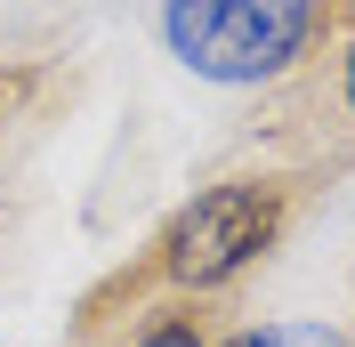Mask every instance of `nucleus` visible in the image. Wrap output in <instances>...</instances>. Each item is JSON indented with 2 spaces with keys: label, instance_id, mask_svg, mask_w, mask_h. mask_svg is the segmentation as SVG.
I'll return each instance as SVG.
<instances>
[{
  "label": "nucleus",
  "instance_id": "obj_5",
  "mask_svg": "<svg viewBox=\"0 0 355 347\" xmlns=\"http://www.w3.org/2000/svg\"><path fill=\"white\" fill-rule=\"evenodd\" d=\"M339 81H347V105H355V49H347V73H339Z\"/></svg>",
  "mask_w": 355,
  "mask_h": 347
},
{
  "label": "nucleus",
  "instance_id": "obj_2",
  "mask_svg": "<svg viewBox=\"0 0 355 347\" xmlns=\"http://www.w3.org/2000/svg\"><path fill=\"white\" fill-rule=\"evenodd\" d=\"M283 218H291V194L275 178H226V186L194 194L170 226H162V242H154L162 275H170L178 291H218V282H234L243 266H259L266 251H275Z\"/></svg>",
  "mask_w": 355,
  "mask_h": 347
},
{
  "label": "nucleus",
  "instance_id": "obj_4",
  "mask_svg": "<svg viewBox=\"0 0 355 347\" xmlns=\"http://www.w3.org/2000/svg\"><path fill=\"white\" fill-rule=\"evenodd\" d=\"M137 347H202V339H194V323H162V331H146Z\"/></svg>",
  "mask_w": 355,
  "mask_h": 347
},
{
  "label": "nucleus",
  "instance_id": "obj_1",
  "mask_svg": "<svg viewBox=\"0 0 355 347\" xmlns=\"http://www.w3.org/2000/svg\"><path fill=\"white\" fill-rule=\"evenodd\" d=\"M323 0H162V41L186 73L226 89L275 81L307 57Z\"/></svg>",
  "mask_w": 355,
  "mask_h": 347
},
{
  "label": "nucleus",
  "instance_id": "obj_3",
  "mask_svg": "<svg viewBox=\"0 0 355 347\" xmlns=\"http://www.w3.org/2000/svg\"><path fill=\"white\" fill-rule=\"evenodd\" d=\"M226 347H347V331H331V323H259V331H234Z\"/></svg>",
  "mask_w": 355,
  "mask_h": 347
}]
</instances>
